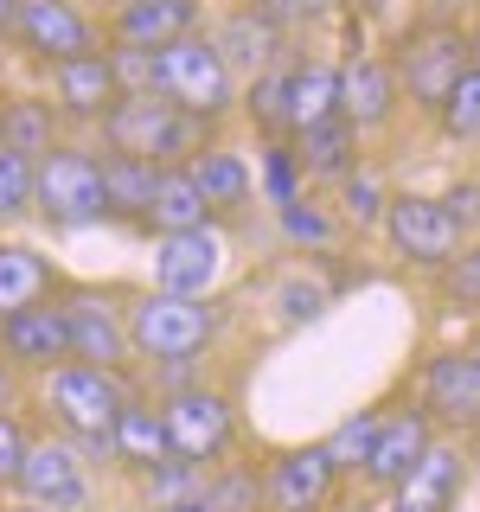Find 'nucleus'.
<instances>
[{"instance_id":"423d86ee","label":"nucleus","mask_w":480,"mask_h":512,"mask_svg":"<svg viewBox=\"0 0 480 512\" xmlns=\"http://www.w3.org/2000/svg\"><path fill=\"white\" fill-rule=\"evenodd\" d=\"M154 96H167L173 109H186V116L224 128L237 116L244 84L231 77V64L218 58V45L205 39V32H186V39H173V45L154 52Z\"/></svg>"},{"instance_id":"bb28decb","label":"nucleus","mask_w":480,"mask_h":512,"mask_svg":"<svg viewBox=\"0 0 480 512\" xmlns=\"http://www.w3.org/2000/svg\"><path fill=\"white\" fill-rule=\"evenodd\" d=\"M58 141H64V122H58V109L45 103V90H13V96H0V148L39 160V154H52Z\"/></svg>"},{"instance_id":"a19ab883","label":"nucleus","mask_w":480,"mask_h":512,"mask_svg":"<svg viewBox=\"0 0 480 512\" xmlns=\"http://www.w3.org/2000/svg\"><path fill=\"white\" fill-rule=\"evenodd\" d=\"M26 448H32V423H26L20 410H0V500H7V493H20Z\"/></svg>"},{"instance_id":"49530a36","label":"nucleus","mask_w":480,"mask_h":512,"mask_svg":"<svg viewBox=\"0 0 480 512\" xmlns=\"http://www.w3.org/2000/svg\"><path fill=\"white\" fill-rule=\"evenodd\" d=\"M378 7H391V0H346V13H378Z\"/></svg>"},{"instance_id":"4be33fe9","label":"nucleus","mask_w":480,"mask_h":512,"mask_svg":"<svg viewBox=\"0 0 480 512\" xmlns=\"http://www.w3.org/2000/svg\"><path fill=\"white\" fill-rule=\"evenodd\" d=\"M205 39L218 45V58L231 64V77L237 84H256L263 71H276V64H288V39L269 20H256L250 7H231V13H218L212 26H205Z\"/></svg>"},{"instance_id":"c9c22d12","label":"nucleus","mask_w":480,"mask_h":512,"mask_svg":"<svg viewBox=\"0 0 480 512\" xmlns=\"http://www.w3.org/2000/svg\"><path fill=\"white\" fill-rule=\"evenodd\" d=\"M436 135L455 141V148H474V141H480V64L448 90V103L436 109Z\"/></svg>"},{"instance_id":"f03ea898","label":"nucleus","mask_w":480,"mask_h":512,"mask_svg":"<svg viewBox=\"0 0 480 512\" xmlns=\"http://www.w3.org/2000/svg\"><path fill=\"white\" fill-rule=\"evenodd\" d=\"M218 333H224L218 301H180V295H160V288H135L128 295L135 372H154V365H205Z\"/></svg>"},{"instance_id":"412c9836","label":"nucleus","mask_w":480,"mask_h":512,"mask_svg":"<svg viewBox=\"0 0 480 512\" xmlns=\"http://www.w3.org/2000/svg\"><path fill=\"white\" fill-rule=\"evenodd\" d=\"M461 487H468V455H461V442L436 436L429 455L416 461L391 493H384V512H455Z\"/></svg>"},{"instance_id":"39448f33","label":"nucleus","mask_w":480,"mask_h":512,"mask_svg":"<svg viewBox=\"0 0 480 512\" xmlns=\"http://www.w3.org/2000/svg\"><path fill=\"white\" fill-rule=\"evenodd\" d=\"M135 391H141V372H103V365H77V359H64L58 372L32 378V404L45 410V429H58L71 442L109 436Z\"/></svg>"},{"instance_id":"5701e85b","label":"nucleus","mask_w":480,"mask_h":512,"mask_svg":"<svg viewBox=\"0 0 480 512\" xmlns=\"http://www.w3.org/2000/svg\"><path fill=\"white\" fill-rule=\"evenodd\" d=\"M186 173H192V186H199L205 212H212L218 224H231V218L256 199V167H250V154L231 148V141H212L205 154H192Z\"/></svg>"},{"instance_id":"1a4fd4ad","label":"nucleus","mask_w":480,"mask_h":512,"mask_svg":"<svg viewBox=\"0 0 480 512\" xmlns=\"http://www.w3.org/2000/svg\"><path fill=\"white\" fill-rule=\"evenodd\" d=\"M160 416H167V442H173V461H192V468H218L231 461L237 448V397L224 384H186L173 397H154Z\"/></svg>"},{"instance_id":"e433bc0d","label":"nucleus","mask_w":480,"mask_h":512,"mask_svg":"<svg viewBox=\"0 0 480 512\" xmlns=\"http://www.w3.org/2000/svg\"><path fill=\"white\" fill-rule=\"evenodd\" d=\"M237 116L256 128V141H288V128H282V64H276V71H263L256 84H244Z\"/></svg>"},{"instance_id":"b1692460","label":"nucleus","mask_w":480,"mask_h":512,"mask_svg":"<svg viewBox=\"0 0 480 512\" xmlns=\"http://www.w3.org/2000/svg\"><path fill=\"white\" fill-rule=\"evenodd\" d=\"M58 288H64L58 256H45L39 244H26V237H0V320L52 301Z\"/></svg>"},{"instance_id":"a18cd8bd","label":"nucleus","mask_w":480,"mask_h":512,"mask_svg":"<svg viewBox=\"0 0 480 512\" xmlns=\"http://www.w3.org/2000/svg\"><path fill=\"white\" fill-rule=\"evenodd\" d=\"M423 7H429V13H442V20H448V13H455V7H468V0H423Z\"/></svg>"},{"instance_id":"0eeeda50","label":"nucleus","mask_w":480,"mask_h":512,"mask_svg":"<svg viewBox=\"0 0 480 512\" xmlns=\"http://www.w3.org/2000/svg\"><path fill=\"white\" fill-rule=\"evenodd\" d=\"M231 224H199V231L148 237V288L180 301H218L224 276H231Z\"/></svg>"},{"instance_id":"aec40b11","label":"nucleus","mask_w":480,"mask_h":512,"mask_svg":"<svg viewBox=\"0 0 480 512\" xmlns=\"http://www.w3.org/2000/svg\"><path fill=\"white\" fill-rule=\"evenodd\" d=\"M429 442H436V423H429L416 404L384 410V423H378V436H372V455H365V468H359V487L365 493H391L397 480L429 455Z\"/></svg>"},{"instance_id":"c756f323","label":"nucleus","mask_w":480,"mask_h":512,"mask_svg":"<svg viewBox=\"0 0 480 512\" xmlns=\"http://www.w3.org/2000/svg\"><path fill=\"white\" fill-rule=\"evenodd\" d=\"M269 218H276V237H282L288 250H301V256H333V250H340V237H346L340 218H333V205L320 199V192H301L295 205H276Z\"/></svg>"},{"instance_id":"9b49d317","label":"nucleus","mask_w":480,"mask_h":512,"mask_svg":"<svg viewBox=\"0 0 480 512\" xmlns=\"http://www.w3.org/2000/svg\"><path fill=\"white\" fill-rule=\"evenodd\" d=\"M384 244L404 269H448L468 244V231L455 224V212L442 205V192H391V205H384Z\"/></svg>"},{"instance_id":"ddd939ff","label":"nucleus","mask_w":480,"mask_h":512,"mask_svg":"<svg viewBox=\"0 0 480 512\" xmlns=\"http://www.w3.org/2000/svg\"><path fill=\"white\" fill-rule=\"evenodd\" d=\"M397 116H404V90H397L391 58L372 52L365 39H352L340 58V122L359 141H378L397 128Z\"/></svg>"},{"instance_id":"4c0bfd02","label":"nucleus","mask_w":480,"mask_h":512,"mask_svg":"<svg viewBox=\"0 0 480 512\" xmlns=\"http://www.w3.org/2000/svg\"><path fill=\"white\" fill-rule=\"evenodd\" d=\"M378 423H384V410H352L333 436H320L327 442V455H333V468H340L346 480H359L365 468V455H372V436H378Z\"/></svg>"},{"instance_id":"a878e982","label":"nucleus","mask_w":480,"mask_h":512,"mask_svg":"<svg viewBox=\"0 0 480 512\" xmlns=\"http://www.w3.org/2000/svg\"><path fill=\"white\" fill-rule=\"evenodd\" d=\"M109 442H116V468L122 474H148L160 461H173V442H167V416L148 391H135L116 416V429H109Z\"/></svg>"},{"instance_id":"dca6fc26","label":"nucleus","mask_w":480,"mask_h":512,"mask_svg":"<svg viewBox=\"0 0 480 512\" xmlns=\"http://www.w3.org/2000/svg\"><path fill=\"white\" fill-rule=\"evenodd\" d=\"M416 410L436 429H480V346H442L416 372Z\"/></svg>"},{"instance_id":"6ab92c4d","label":"nucleus","mask_w":480,"mask_h":512,"mask_svg":"<svg viewBox=\"0 0 480 512\" xmlns=\"http://www.w3.org/2000/svg\"><path fill=\"white\" fill-rule=\"evenodd\" d=\"M340 116V58L327 52H288L282 64V128L288 141L308 135V128Z\"/></svg>"},{"instance_id":"f704fd0d","label":"nucleus","mask_w":480,"mask_h":512,"mask_svg":"<svg viewBox=\"0 0 480 512\" xmlns=\"http://www.w3.org/2000/svg\"><path fill=\"white\" fill-rule=\"evenodd\" d=\"M237 7H250L256 20H269L282 39H295V32H320L327 20H340L346 0H237Z\"/></svg>"},{"instance_id":"3c124183","label":"nucleus","mask_w":480,"mask_h":512,"mask_svg":"<svg viewBox=\"0 0 480 512\" xmlns=\"http://www.w3.org/2000/svg\"><path fill=\"white\" fill-rule=\"evenodd\" d=\"M103 7H122V0H103Z\"/></svg>"},{"instance_id":"f3484780","label":"nucleus","mask_w":480,"mask_h":512,"mask_svg":"<svg viewBox=\"0 0 480 512\" xmlns=\"http://www.w3.org/2000/svg\"><path fill=\"white\" fill-rule=\"evenodd\" d=\"M186 32H205V0H122V7H103V39L116 52H160Z\"/></svg>"},{"instance_id":"de8ad7c7","label":"nucleus","mask_w":480,"mask_h":512,"mask_svg":"<svg viewBox=\"0 0 480 512\" xmlns=\"http://www.w3.org/2000/svg\"><path fill=\"white\" fill-rule=\"evenodd\" d=\"M468 45H474V64H480V26H468Z\"/></svg>"},{"instance_id":"473e14b6","label":"nucleus","mask_w":480,"mask_h":512,"mask_svg":"<svg viewBox=\"0 0 480 512\" xmlns=\"http://www.w3.org/2000/svg\"><path fill=\"white\" fill-rule=\"evenodd\" d=\"M141 487V512H173V506H192L205 493V468H192V461H160V468L135 474Z\"/></svg>"},{"instance_id":"9d476101","label":"nucleus","mask_w":480,"mask_h":512,"mask_svg":"<svg viewBox=\"0 0 480 512\" xmlns=\"http://www.w3.org/2000/svg\"><path fill=\"white\" fill-rule=\"evenodd\" d=\"M64 320H71V359L103 365V372H135V346H128V295L109 282H64L58 288Z\"/></svg>"},{"instance_id":"79ce46f5","label":"nucleus","mask_w":480,"mask_h":512,"mask_svg":"<svg viewBox=\"0 0 480 512\" xmlns=\"http://www.w3.org/2000/svg\"><path fill=\"white\" fill-rule=\"evenodd\" d=\"M276 308H282V320H288V327H301V320H314L320 308H327V288H320V282H308V276H295V282H282Z\"/></svg>"},{"instance_id":"6e6552de","label":"nucleus","mask_w":480,"mask_h":512,"mask_svg":"<svg viewBox=\"0 0 480 512\" xmlns=\"http://www.w3.org/2000/svg\"><path fill=\"white\" fill-rule=\"evenodd\" d=\"M7 45L32 64V71H52V64L109 52V39H103V7H90V0H26L20 20H13V39H7Z\"/></svg>"},{"instance_id":"f257e3e1","label":"nucleus","mask_w":480,"mask_h":512,"mask_svg":"<svg viewBox=\"0 0 480 512\" xmlns=\"http://www.w3.org/2000/svg\"><path fill=\"white\" fill-rule=\"evenodd\" d=\"M212 141H224V128L173 109L167 96H154V90L116 96V109L96 128V148L103 154H135V160H154V167H186V160L205 154Z\"/></svg>"},{"instance_id":"f8f14e48","label":"nucleus","mask_w":480,"mask_h":512,"mask_svg":"<svg viewBox=\"0 0 480 512\" xmlns=\"http://www.w3.org/2000/svg\"><path fill=\"white\" fill-rule=\"evenodd\" d=\"M20 506L39 512H96V468L84 461V448L58 429H32L26 468H20Z\"/></svg>"},{"instance_id":"37998d69","label":"nucleus","mask_w":480,"mask_h":512,"mask_svg":"<svg viewBox=\"0 0 480 512\" xmlns=\"http://www.w3.org/2000/svg\"><path fill=\"white\" fill-rule=\"evenodd\" d=\"M442 205L455 212V224L468 231V244H474V237H480V180H455L442 192Z\"/></svg>"},{"instance_id":"20e7f679","label":"nucleus","mask_w":480,"mask_h":512,"mask_svg":"<svg viewBox=\"0 0 480 512\" xmlns=\"http://www.w3.org/2000/svg\"><path fill=\"white\" fill-rule=\"evenodd\" d=\"M32 218L45 231L71 237V231H103L109 199H103V148L96 141L64 135L52 154L32 160Z\"/></svg>"},{"instance_id":"cd10ccee","label":"nucleus","mask_w":480,"mask_h":512,"mask_svg":"<svg viewBox=\"0 0 480 512\" xmlns=\"http://www.w3.org/2000/svg\"><path fill=\"white\" fill-rule=\"evenodd\" d=\"M154 186H160V167L154 160H135V154H103V199H109V224H128L141 231L154 205Z\"/></svg>"},{"instance_id":"2eb2a0df","label":"nucleus","mask_w":480,"mask_h":512,"mask_svg":"<svg viewBox=\"0 0 480 512\" xmlns=\"http://www.w3.org/2000/svg\"><path fill=\"white\" fill-rule=\"evenodd\" d=\"M346 474L333 468L327 442H295L263 461V512H327Z\"/></svg>"},{"instance_id":"72a5a7b5","label":"nucleus","mask_w":480,"mask_h":512,"mask_svg":"<svg viewBox=\"0 0 480 512\" xmlns=\"http://www.w3.org/2000/svg\"><path fill=\"white\" fill-rule=\"evenodd\" d=\"M256 199L269 205V212H276V205H295L301 192V167H295V148H288V141H256Z\"/></svg>"},{"instance_id":"7c9ffc66","label":"nucleus","mask_w":480,"mask_h":512,"mask_svg":"<svg viewBox=\"0 0 480 512\" xmlns=\"http://www.w3.org/2000/svg\"><path fill=\"white\" fill-rule=\"evenodd\" d=\"M327 205H333V218H340V231L372 237V231H384V205H391V186H384V173H378V167H359V173H346V180L327 192Z\"/></svg>"},{"instance_id":"58836bf2","label":"nucleus","mask_w":480,"mask_h":512,"mask_svg":"<svg viewBox=\"0 0 480 512\" xmlns=\"http://www.w3.org/2000/svg\"><path fill=\"white\" fill-rule=\"evenodd\" d=\"M32 218V160L0 148V237H13Z\"/></svg>"},{"instance_id":"a211bd4d","label":"nucleus","mask_w":480,"mask_h":512,"mask_svg":"<svg viewBox=\"0 0 480 512\" xmlns=\"http://www.w3.org/2000/svg\"><path fill=\"white\" fill-rule=\"evenodd\" d=\"M0 359L20 378H45L71 359V320H64V301H39V308H20L0 320Z\"/></svg>"},{"instance_id":"ea45409f","label":"nucleus","mask_w":480,"mask_h":512,"mask_svg":"<svg viewBox=\"0 0 480 512\" xmlns=\"http://www.w3.org/2000/svg\"><path fill=\"white\" fill-rule=\"evenodd\" d=\"M436 288H442V301L448 308H480V237L474 244H461V256L448 269H436Z\"/></svg>"},{"instance_id":"7ed1b4c3","label":"nucleus","mask_w":480,"mask_h":512,"mask_svg":"<svg viewBox=\"0 0 480 512\" xmlns=\"http://www.w3.org/2000/svg\"><path fill=\"white\" fill-rule=\"evenodd\" d=\"M391 71L397 90H404V109H416L423 122H436V109L448 103V90L474 71V45L461 20H442V13H423L391 39Z\"/></svg>"},{"instance_id":"4468645a","label":"nucleus","mask_w":480,"mask_h":512,"mask_svg":"<svg viewBox=\"0 0 480 512\" xmlns=\"http://www.w3.org/2000/svg\"><path fill=\"white\" fill-rule=\"evenodd\" d=\"M39 90H45V103L58 109L64 135H77V141H96V128H103V116L116 109V96H122L109 52H90V58H71V64L39 71Z\"/></svg>"},{"instance_id":"603ef678","label":"nucleus","mask_w":480,"mask_h":512,"mask_svg":"<svg viewBox=\"0 0 480 512\" xmlns=\"http://www.w3.org/2000/svg\"><path fill=\"white\" fill-rule=\"evenodd\" d=\"M474 346H480V340H474Z\"/></svg>"},{"instance_id":"393cba45","label":"nucleus","mask_w":480,"mask_h":512,"mask_svg":"<svg viewBox=\"0 0 480 512\" xmlns=\"http://www.w3.org/2000/svg\"><path fill=\"white\" fill-rule=\"evenodd\" d=\"M288 148H295V167H301V186H308V192H333L346 173L365 167V141L352 135L340 116L320 122V128H308V135H295Z\"/></svg>"},{"instance_id":"c85d7f7f","label":"nucleus","mask_w":480,"mask_h":512,"mask_svg":"<svg viewBox=\"0 0 480 512\" xmlns=\"http://www.w3.org/2000/svg\"><path fill=\"white\" fill-rule=\"evenodd\" d=\"M199 224H218V218L205 212L192 173L186 167H160V186H154L148 218H141V237H173V231H199Z\"/></svg>"},{"instance_id":"8fccbe9b","label":"nucleus","mask_w":480,"mask_h":512,"mask_svg":"<svg viewBox=\"0 0 480 512\" xmlns=\"http://www.w3.org/2000/svg\"><path fill=\"white\" fill-rule=\"evenodd\" d=\"M7 512H39V506H7Z\"/></svg>"},{"instance_id":"c03bdc74","label":"nucleus","mask_w":480,"mask_h":512,"mask_svg":"<svg viewBox=\"0 0 480 512\" xmlns=\"http://www.w3.org/2000/svg\"><path fill=\"white\" fill-rule=\"evenodd\" d=\"M20 7H26V0H0V45L13 39V20H20Z\"/></svg>"},{"instance_id":"2f4dec72","label":"nucleus","mask_w":480,"mask_h":512,"mask_svg":"<svg viewBox=\"0 0 480 512\" xmlns=\"http://www.w3.org/2000/svg\"><path fill=\"white\" fill-rule=\"evenodd\" d=\"M199 506H212V512H263V468H250V461H218V468H205Z\"/></svg>"},{"instance_id":"09e8293b","label":"nucleus","mask_w":480,"mask_h":512,"mask_svg":"<svg viewBox=\"0 0 480 512\" xmlns=\"http://www.w3.org/2000/svg\"><path fill=\"white\" fill-rule=\"evenodd\" d=\"M173 512H212V506H199V500H192V506H173Z\"/></svg>"}]
</instances>
